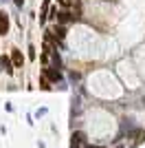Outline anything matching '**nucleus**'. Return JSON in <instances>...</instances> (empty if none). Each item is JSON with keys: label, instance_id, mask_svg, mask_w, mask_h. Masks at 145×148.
Returning a JSON list of instances; mask_svg holds the SVG:
<instances>
[{"label": "nucleus", "instance_id": "6", "mask_svg": "<svg viewBox=\"0 0 145 148\" xmlns=\"http://www.w3.org/2000/svg\"><path fill=\"white\" fill-rule=\"evenodd\" d=\"M55 33H57V40H62V38L66 36V29H64L62 25H57V27H55Z\"/></svg>", "mask_w": 145, "mask_h": 148}, {"label": "nucleus", "instance_id": "3", "mask_svg": "<svg viewBox=\"0 0 145 148\" xmlns=\"http://www.w3.org/2000/svg\"><path fill=\"white\" fill-rule=\"evenodd\" d=\"M0 66L5 69L7 73H13V62H11V58H7V56H2V58H0Z\"/></svg>", "mask_w": 145, "mask_h": 148}, {"label": "nucleus", "instance_id": "1", "mask_svg": "<svg viewBox=\"0 0 145 148\" xmlns=\"http://www.w3.org/2000/svg\"><path fill=\"white\" fill-rule=\"evenodd\" d=\"M7 33H9V16L0 11V36H7Z\"/></svg>", "mask_w": 145, "mask_h": 148}, {"label": "nucleus", "instance_id": "5", "mask_svg": "<svg viewBox=\"0 0 145 148\" xmlns=\"http://www.w3.org/2000/svg\"><path fill=\"white\" fill-rule=\"evenodd\" d=\"M46 75H48V77H51V80H60V71H55V69H48V71H46Z\"/></svg>", "mask_w": 145, "mask_h": 148}, {"label": "nucleus", "instance_id": "4", "mask_svg": "<svg viewBox=\"0 0 145 148\" xmlns=\"http://www.w3.org/2000/svg\"><path fill=\"white\" fill-rule=\"evenodd\" d=\"M57 20H60L62 25H64V22H70L72 16H70V13H66V11H62V13H57Z\"/></svg>", "mask_w": 145, "mask_h": 148}, {"label": "nucleus", "instance_id": "2", "mask_svg": "<svg viewBox=\"0 0 145 148\" xmlns=\"http://www.w3.org/2000/svg\"><path fill=\"white\" fill-rule=\"evenodd\" d=\"M11 62H13V69H20V66H22L24 58H22V53H20L18 49H13V51H11Z\"/></svg>", "mask_w": 145, "mask_h": 148}, {"label": "nucleus", "instance_id": "8", "mask_svg": "<svg viewBox=\"0 0 145 148\" xmlns=\"http://www.w3.org/2000/svg\"><path fill=\"white\" fill-rule=\"evenodd\" d=\"M13 2H16L18 7H22V2H24V0H13Z\"/></svg>", "mask_w": 145, "mask_h": 148}, {"label": "nucleus", "instance_id": "7", "mask_svg": "<svg viewBox=\"0 0 145 148\" xmlns=\"http://www.w3.org/2000/svg\"><path fill=\"white\" fill-rule=\"evenodd\" d=\"M40 84H42V88H44V91H51V82H48L46 77H42V80H40Z\"/></svg>", "mask_w": 145, "mask_h": 148}]
</instances>
